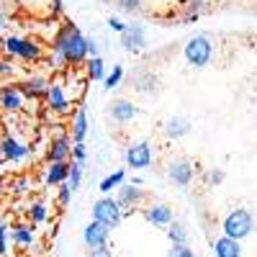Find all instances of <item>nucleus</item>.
<instances>
[{
	"instance_id": "f257e3e1",
	"label": "nucleus",
	"mask_w": 257,
	"mask_h": 257,
	"mask_svg": "<svg viewBox=\"0 0 257 257\" xmlns=\"http://www.w3.org/2000/svg\"><path fill=\"white\" fill-rule=\"evenodd\" d=\"M88 52H85V34L80 26H75L70 18H62L52 36V54H49V67L54 72H67L70 67H82Z\"/></svg>"
},
{
	"instance_id": "f03ea898",
	"label": "nucleus",
	"mask_w": 257,
	"mask_h": 257,
	"mask_svg": "<svg viewBox=\"0 0 257 257\" xmlns=\"http://www.w3.org/2000/svg\"><path fill=\"white\" fill-rule=\"evenodd\" d=\"M3 52L11 59H21V62H41L47 57V49L39 39L31 36H18V34H6L3 36Z\"/></svg>"
},
{
	"instance_id": "7ed1b4c3",
	"label": "nucleus",
	"mask_w": 257,
	"mask_h": 257,
	"mask_svg": "<svg viewBox=\"0 0 257 257\" xmlns=\"http://www.w3.org/2000/svg\"><path fill=\"white\" fill-rule=\"evenodd\" d=\"M252 231H254V216H252V211L244 208V206H237V208H231L224 221H221V234L229 239H237V242H244L252 237Z\"/></svg>"
},
{
	"instance_id": "20e7f679",
	"label": "nucleus",
	"mask_w": 257,
	"mask_h": 257,
	"mask_svg": "<svg viewBox=\"0 0 257 257\" xmlns=\"http://www.w3.org/2000/svg\"><path fill=\"white\" fill-rule=\"evenodd\" d=\"M183 57L193 70H206L213 62V41L208 34H193L185 47H183Z\"/></svg>"
},
{
	"instance_id": "39448f33",
	"label": "nucleus",
	"mask_w": 257,
	"mask_h": 257,
	"mask_svg": "<svg viewBox=\"0 0 257 257\" xmlns=\"http://www.w3.org/2000/svg\"><path fill=\"white\" fill-rule=\"evenodd\" d=\"M90 216H93V221L103 224L105 229H111V231H113L116 226H121V221L126 219L123 211H121V206L116 203L113 196H100V198L93 203V208H90Z\"/></svg>"
},
{
	"instance_id": "423d86ee",
	"label": "nucleus",
	"mask_w": 257,
	"mask_h": 257,
	"mask_svg": "<svg viewBox=\"0 0 257 257\" xmlns=\"http://www.w3.org/2000/svg\"><path fill=\"white\" fill-rule=\"evenodd\" d=\"M165 175L175 188H190L193 180H196V165L185 155H173L165 165Z\"/></svg>"
},
{
	"instance_id": "0eeeda50",
	"label": "nucleus",
	"mask_w": 257,
	"mask_h": 257,
	"mask_svg": "<svg viewBox=\"0 0 257 257\" xmlns=\"http://www.w3.org/2000/svg\"><path fill=\"white\" fill-rule=\"evenodd\" d=\"M123 160H126V167L128 170H147L155 165V149H152V142L149 139H139V142H132L126 149H123Z\"/></svg>"
},
{
	"instance_id": "6e6552de",
	"label": "nucleus",
	"mask_w": 257,
	"mask_h": 257,
	"mask_svg": "<svg viewBox=\"0 0 257 257\" xmlns=\"http://www.w3.org/2000/svg\"><path fill=\"white\" fill-rule=\"evenodd\" d=\"M82 244L95 254H108L111 257V229H105L98 221H90L82 229Z\"/></svg>"
},
{
	"instance_id": "1a4fd4ad",
	"label": "nucleus",
	"mask_w": 257,
	"mask_h": 257,
	"mask_svg": "<svg viewBox=\"0 0 257 257\" xmlns=\"http://www.w3.org/2000/svg\"><path fill=\"white\" fill-rule=\"evenodd\" d=\"M118 47L128 54H142L147 49V26L144 24H126L118 34Z\"/></svg>"
},
{
	"instance_id": "9d476101",
	"label": "nucleus",
	"mask_w": 257,
	"mask_h": 257,
	"mask_svg": "<svg viewBox=\"0 0 257 257\" xmlns=\"http://www.w3.org/2000/svg\"><path fill=\"white\" fill-rule=\"evenodd\" d=\"M44 100H47V108H49L52 113H57V116L70 113V111H72V105H75V103L70 100L67 88H64V82H62V80H49V88H47Z\"/></svg>"
},
{
	"instance_id": "9b49d317",
	"label": "nucleus",
	"mask_w": 257,
	"mask_h": 257,
	"mask_svg": "<svg viewBox=\"0 0 257 257\" xmlns=\"http://www.w3.org/2000/svg\"><path fill=\"white\" fill-rule=\"evenodd\" d=\"M0 149H3V160H6V162H13V165L26 162V160L34 157V152H36L31 144H26L24 139H18V137H13V134H8V137L0 139Z\"/></svg>"
},
{
	"instance_id": "f8f14e48",
	"label": "nucleus",
	"mask_w": 257,
	"mask_h": 257,
	"mask_svg": "<svg viewBox=\"0 0 257 257\" xmlns=\"http://www.w3.org/2000/svg\"><path fill=\"white\" fill-rule=\"evenodd\" d=\"M70 149H72L70 132H64V126H57V132L47 144V162H70Z\"/></svg>"
},
{
	"instance_id": "ddd939ff",
	"label": "nucleus",
	"mask_w": 257,
	"mask_h": 257,
	"mask_svg": "<svg viewBox=\"0 0 257 257\" xmlns=\"http://www.w3.org/2000/svg\"><path fill=\"white\" fill-rule=\"evenodd\" d=\"M116 190H118V198H116V203L121 206L123 216H128V213H134V211H137L139 206H144V201H147V193H144L142 188L132 185V183H121Z\"/></svg>"
},
{
	"instance_id": "4468645a",
	"label": "nucleus",
	"mask_w": 257,
	"mask_h": 257,
	"mask_svg": "<svg viewBox=\"0 0 257 257\" xmlns=\"http://www.w3.org/2000/svg\"><path fill=\"white\" fill-rule=\"evenodd\" d=\"M26 108V95L21 93L18 82L0 85V111L3 113H18Z\"/></svg>"
},
{
	"instance_id": "2eb2a0df",
	"label": "nucleus",
	"mask_w": 257,
	"mask_h": 257,
	"mask_svg": "<svg viewBox=\"0 0 257 257\" xmlns=\"http://www.w3.org/2000/svg\"><path fill=\"white\" fill-rule=\"evenodd\" d=\"M142 216H144V221H147L149 226L165 229L170 221L175 219V211H173V206H170V203H160V201H155V203H149V206L142 208Z\"/></svg>"
},
{
	"instance_id": "dca6fc26",
	"label": "nucleus",
	"mask_w": 257,
	"mask_h": 257,
	"mask_svg": "<svg viewBox=\"0 0 257 257\" xmlns=\"http://www.w3.org/2000/svg\"><path fill=\"white\" fill-rule=\"evenodd\" d=\"M139 116V105L134 100H128V98H116L111 100L108 105V118L118 126H126V123H132L134 118Z\"/></svg>"
},
{
	"instance_id": "f3484780",
	"label": "nucleus",
	"mask_w": 257,
	"mask_h": 257,
	"mask_svg": "<svg viewBox=\"0 0 257 257\" xmlns=\"http://www.w3.org/2000/svg\"><path fill=\"white\" fill-rule=\"evenodd\" d=\"M34 239H36V226L34 224H29V221L11 224V244L13 247L29 249V247H34Z\"/></svg>"
},
{
	"instance_id": "a211bd4d",
	"label": "nucleus",
	"mask_w": 257,
	"mask_h": 257,
	"mask_svg": "<svg viewBox=\"0 0 257 257\" xmlns=\"http://www.w3.org/2000/svg\"><path fill=\"white\" fill-rule=\"evenodd\" d=\"M70 139L72 142H85L88 139V128H90V123H88V108H85V103H80L77 108L72 111V118H70Z\"/></svg>"
},
{
	"instance_id": "6ab92c4d",
	"label": "nucleus",
	"mask_w": 257,
	"mask_h": 257,
	"mask_svg": "<svg viewBox=\"0 0 257 257\" xmlns=\"http://www.w3.org/2000/svg\"><path fill=\"white\" fill-rule=\"evenodd\" d=\"M21 93L26 95V100H41L47 95V88H49V77L47 75H29L24 82H18Z\"/></svg>"
},
{
	"instance_id": "aec40b11",
	"label": "nucleus",
	"mask_w": 257,
	"mask_h": 257,
	"mask_svg": "<svg viewBox=\"0 0 257 257\" xmlns=\"http://www.w3.org/2000/svg\"><path fill=\"white\" fill-rule=\"evenodd\" d=\"M162 134H165V139H170V142H180V139H185L188 134H190V121L185 118V116H170L165 123H162Z\"/></svg>"
},
{
	"instance_id": "412c9836",
	"label": "nucleus",
	"mask_w": 257,
	"mask_h": 257,
	"mask_svg": "<svg viewBox=\"0 0 257 257\" xmlns=\"http://www.w3.org/2000/svg\"><path fill=\"white\" fill-rule=\"evenodd\" d=\"M213 249V257H244V249H242V242L237 239H229L224 234H219L211 244Z\"/></svg>"
},
{
	"instance_id": "4be33fe9",
	"label": "nucleus",
	"mask_w": 257,
	"mask_h": 257,
	"mask_svg": "<svg viewBox=\"0 0 257 257\" xmlns=\"http://www.w3.org/2000/svg\"><path fill=\"white\" fill-rule=\"evenodd\" d=\"M132 85H134V90H137V93H144V95H152V93L160 90V80H157V75L147 72V70L134 72V75H132Z\"/></svg>"
},
{
	"instance_id": "5701e85b",
	"label": "nucleus",
	"mask_w": 257,
	"mask_h": 257,
	"mask_svg": "<svg viewBox=\"0 0 257 257\" xmlns=\"http://www.w3.org/2000/svg\"><path fill=\"white\" fill-rule=\"evenodd\" d=\"M67 173H70V162H47L44 167V183L49 188H57L67 180Z\"/></svg>"
},
{
	"instance_id": "b1692460",
	"label": "nucleus",
	"mask_w": 257,
	"mask_h": 257,
	"mask_svg": "<svg viewBox=\"0 0 257 257\" xmlns=\"http://www.w3.org/2000/svg\"><path fill=\"white\" fill-rule=\"evenodd\" d=\"M82 67H85V80L88 82H103L105 75H108V67H105L103 57H88Z\"/></svg>"
},
{
	"instance_id": "393cba45",
	"label": "nucleus",
	"mask_w": 257,
	"mask_h": 257,
	"mask_svg": "<svg viewBox=\"0 0 257 257\" xmlns=\"http://www.w3.org/2000/svg\"><path fill=\"white\" fill-rule=\"evenodd\" d=\"M180 8H183L180 24H196V21L201 18V13L208 11V0H185Z\"/></svg>"
},
{
	"instance_id": "a878e982",
	"label": "nucleus",
	"mask_w": 257,
	"mask_h": 257,
	"mask_svg": "<svg viewBox=\"0 0 257 257\" xmlns=\"http://www.w3.org/2000/svg\"><path fill=\"white\" fill-rule=\"evenodd\" d=\"M126 178H128V175H126V170H111V173L98 183L100 196H111V193H113L121 183H126Z\"/></svg>"
},
{
	"instance_id": "bb28decb",
	"label": "nucleus",
	"mask_w": 257,
	"mask_h": 257,
	"mask_svg": "<svg viewBox=\"0 0 257 257\" xmlns=\"http://www.w3.org/2000/svg\"><path fill=\"white\" fill-rule=\"evenodd\" d=\"M167 239H170V244H188V224L185 221H180V219H173L167 226Z\"/></svg>"
},
{
	"instance_id": "cd10ccee",
	"label": "nucleus",
	"mask_w": 257,
	"mask_h": 257,
	"mask_svg": "<svg viewBox=\"0 0 257 257\" xmlns=\"http://www.w3.org/2000/svg\"><path fill=\"white\" fill-rule=\"evenodd\" d=\"M26 219H29V224H34V226H41L44 221H49V208H47V203H44V201H31L29 208H26Z\"/></svg>"
},
{
	"instance_id": "c85d7f7f",
	"label": "nucleus",
	"mask_w": 257,
	"mask_h": 257,
	"mask_svg": "<svg viewBox=\"0 0 257 257\" xmlns=\"http://www.w3.org/2000/svg\"><path fill=\"white\" fill-rule=\"evenodd\" d=\"M123 77H126V67L118 62V64H113V67L108 70V75H105V80H103V90L105 93H111L113 88H118V85L123 82Z\"/></svg>"
},
{
	"instance_id": "c756f323",
	"label": "nucleus",
	"mask_w": 257,
	"mask_h": 257,
	"mask_svg": "<svg viewBox=\"0 0 257 257\" xmlns=\"http://www.w3.org/2000/svg\"><path fill=\"white\" fill-rule=\"evenodd\" d=\"M82 178H85V165H80V162H72V160H70L67 185H70L72 190H80V185H82Z\"/></svg>"
},
{
	"instance_id": "7c9ffc66",
	"label": "nucleus",
	"mask_w": 257,
	"mask_h": 257,
	"mask_svg": "<svg viewBox=\"0 0 257 257\" xmlns=\"http://www.w3.org/2000/svg\"><path fill=\"white\" fill-rule=\"evenodd\" d=\"M116 8L123 16H139L144 8V0H116Z\"/></svg>"
},
{
	"instance_id": "2f4dec72",
	"label": "nucleus",
	"mask_w": 257,
	"mask_h": 257,
	"mask_svg": "<svg viewBox=\"0 0 257 257\" xmlns=\"http://www.w3.org/2000/svg\"><path fill=\"white\" fill-rule=\"evenodd\" d=\"M0 257H11V224H0Z\"/></svg>"
},
{
	"instance_id": "473e14b6",
	"label": "nucleus",
	"mask_w": 257,
	"mask_h": 257,
	"mask_svg": "<svg viewBox=\"0 0 257 257\" xmlns=\"http://www.w3.org/2000/svg\"><path fill=\"white\" fill-rule=\"evenodd\" d=\"M70 160L72 162H80V165H88V147H85V142H72Z\"/></svg>"
},
{
	"instance_id": "72a5a7b5",
	"label": "nucleus",
	"mask_w": 257,
	"mask_h": 257,
	"mask_svg": "<svg viewBox=\"0 0 257 257\" xmlns=\"http://www.w3.org/2000/svg\"><path fill=\"white\" fill-rule=\"evenodd\" d=\"M72 193H75V190L67 185V180H64L62 185H57V206H59V208H67L70 201H72Z\"/></svg>"
},
{
	"instance_id": "f704fd0d",
	"label": "nucleus",
	"mask_w": 257,
	"mask_h": 257,
	"mask_svg": "<svg viewBox=\"0 0 257 257\" xmlns=\"http://www.w3.org/2000/svg\"><path fill=\"white\" fill-rule=\"evenodd\" d=\"M224 178H226V173H224L221 167H208L203 180H206V185H208V188H216V185H221V183H224Z\"/></svg>"
},
{
	"instance_id": "c9c22d12",
	"label": "nucleus",
	"mask_w": 257,
	"mask_h": 257,
	"mask_svg": "<svg viewBox=\"0 0 257 257\" xmlns=\"http://www.w3.org/2000/svg\"><path fill=\"white\" fill-rule=\"evenodd\" d=\"M29 188H31V178H29V175H18V178L11 183V190L16 193V196H24V193H29Z\"/></svg>"
},
{
	"instance_id": "e433bc0d",
	"label": "nucleus",
	"mask_w": 257,
	"mask_h": 257,
	"mask_svg": "<svg viewBox=\"0 0 257 257\" xmlns=\"http://www.w3.org/2000/svg\"><path fill=\"white\" fill-rule=\"evenodd\" d=\"M16 64H13V59L11 57H0V80H8V77H13L16 75Z\"/></svg>"
},
{
	"instance_id": "4c0bfd02",
	"label": "nucleus",
	"mask_w": 257,
	"mask_h": 257,
	"mask_svg": "<svg viewBox=\"0 0 257 257\" xmlns=\"http://www.w3.org/2000/svg\"><path fill=\"white\" fill-rule=\"evenodd\" d=\"M167 257H196V252L190 249V244H170Z\"/></svg>"
},
{
	"instance_id": "58836bf2",
	"label": "nucleus",
	"mask_w": 257,
	"mask_h": 257,
	"mask_svg": "<svg viewBox=\"0 0 257 257\" xmlns=\"http://www.w3.org/2000/svg\"><path fill=\"white\" fill-rule=\"evenodd\" d=\"M100 41L95 36H85V52H88V57H100Z\"/></svg>"
},
{
	"instance_id": "ea45409f",
	"label": "nucleus",
	"mask_w": 257,
	"mask_h": 257,
	"mask_svg": "<svg viewBox=\"0 0 257 257\" xmlns=\"http://www.w3.org/2000/svg\"><path fill=\"white\" fill-rule=\"evenodd\" d=\"M49 16L52 18H64V0H49Z\"/></svg>"
},
{
	"instance_id": "a19ab883",
	"label": "nucleus",
	"mask_w": 257,
	"mask_h": 257,
	"mask_svg": "<svg viewBox=\"0 0 257 257\" xmlns=\"http://www.w3.org/2000/svg\"><path fill=\"white\" fill-rule=\"evenodd\" d=\"M108 29H111L113 34H121V31L126 29V24H123L118 16H111V18H108Z\"/></svg>"
},
{
	"instance_id": "79ce46f5",
	"label": "nucleus",
	"mask_w": 257,
	"mask_h": 257,
	"mask_svg": "<svg viewBox=\"0 0 257 257\" xmlns=\"http://www.w3.org/2000/svg\"><path fill=\"white\" fill-rule=\"evenodd\" d=\"M11 29V13H0V34H6Z\"/></svg>"
},
{
	"instance_id": "37998d69",
	"label": "nucleus",
	"mask_w": 257,
	"mask_h": 257,
	"mask_svg": "<svg viewBox=\"0 0 257 257\" xmlns=\"http://www.w3.org/2000/svg\"><path fill=\"white\" fill-rule=\"evenodd\" d=\"M126 183H132V185H137V188H144V178H142V175H132V178H126Z\"/></svg>"
},
{
	"instance_id": "c03bdc74",
	"label": "nucleus",
	"mask_w": 257,
	"mask_h": 257,
	"mask_svg": "<svg viewBox=\"0 0 257 257\" xmlns=\"http://www.w3.org/2000/svg\"><path fill=\"white\" fill-rule=\"evenodd\" d=\"M0 13H11V0H0Z\"/></svg>"
},
{
	"instance_id": "a18cd8bd",
	"label": "nucleus",
	"mask_w": 257,
	"mask_h": 257,
	"mask_svg": "<svg viewBox=\"0 0 257 257\" xmlns=\"http://www.w3.org/2000/svg\"><path fill=\"white\" fill-rule=\"evenodd\" d=\"M88 257H108V254H95V252H88Z\"/></svg>"
},
{
	"instance_id": "49530a36",
	"label": "nucleus",
	"mask_w": 257,
	"mask_h": 257,
	"mask_svg": "<svg viewBox=\"0 0 257 257\" xmlns=\"http://www.w3.org/2000/svg\"><path fill=\"white\" fill-rule=\"evenodd\" d=\"M3 167H6V160H3V157H0V173H3Z\"/></svg>"
},
{
	"instance_id": "de8ad7c7",
	"label": "nucleus",
	"mask_w": 257,
	"mask_h": 257,
	"mask_svg": "<svg viewBox=\"0 0 257 257\" xmlns=\"http://www.w3.org/2000/svg\"><path fill=\"white\" fill-rule=\"evenodd\" d=\"M0 196H3V183H0Z\"/></svg>"
},
{
	"instance_id": "09e8293b",
	"label": "nucleus",
	"mask_w": 257,
	"mask_h": 257,
	"mask_svg": "<svg viewBox=\"0 0 257 257\" xmlns=\"http://www.w3.org/2000/svg\"><path fill=\"white\" fill-rule=\"evenodd\" d=\"M0 157H3V149H0Z\"/></svg>"
},
{
	"instance_id": "8fccbe9b",
	"label": "nucleus",
	"mask_w": 257,
	"mask_h": 257,
	"mask_svg": "<svg viewBox=\"0 0 257 257\" xmlns=\"http://www.w3.org/2000/svg\"><path fill=\"white\" fill-rule=\"evenodd\" d=\"M0 85H3V80H0Z\"/></svg>"
}]
</instances>
